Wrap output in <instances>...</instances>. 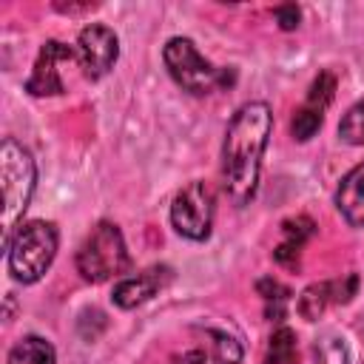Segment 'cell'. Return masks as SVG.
<instances>
[{"instance_id":"9c48e42d","label":"cell","mask_w":364,"mask_h":364,"mask_svg":"<svg viewBox=\"0 0 364 364\" xmlns=\"http://www.w3.org/2000/svg\"><path fill=\"white\" fill-rule=\"evenodd\" d=\"M168 282H171V267L154 264V267H148V270H142V273H136V276H131V279L117 282L111 299H114L117 307L131 310V307H136V304H145V301H148L156 290H162Z\"/></svg>"},{"instance_id":"cb8c5ba5","label":"cell","mask_w":364,"mask_h":364,"mask_svg":"<svg viewBox=\"0 0 364 364\" xmlns=\"http://www.w3.org/2000/svg\"><path fill=\"white\" fill-rule=\"evenodd\" d=\"M205 361H208V353L205 350H191V353H185L179 358V364H205Z\"/></svg>"},{"instance_id":"ac0fdd59","label":"cell","mask_w":364,"mask_h":364,"mask_svg":"<svg viewBox=\"0 0 364 364\" xmlns=\"http://www.w3.org/2000/svg\"><path fill=\"white\" fill-rule=\"evenodd\" d=\"M321 128V111H316V108H299L296 111V117H293V122H290V131H293V136L296 139H310L316 131Z\"/></svg>"},{"instance_id":"7a4b0ae2","label":"cell","mask_w":364,"mask_h":364,"mask_svg":"<svg viewBox=\"0 0 364 364\" xmlns=\"http://www.w3.org/2000/svg\"><path fill=\"white\" fill-rule=\"evenodd\" d=\"M37 185V165L31 154L11 136L0 142V188H3V242L14 236L20 228L17 222L23 219L31 193Z\"/></svg>"},{"instance_id":"e0dca14e","label":"cell","mask_w":364,"mask_h":364,"mask_svg":"<svg viewBox=\"0 0 364 364\" xmlns=\"http://www.w3.org/2000/svg\"><path fill=\"white\" fill-rule=\"evenodd\" d=\"M313 355H316V364H347V361H350L347 344H344V338H338V336L321 338V341L316 344Z\"/></svg>"},{"instance_id":"9a60e30c","label":"cell","mask_w":364,"mask_h":364,"mask_svg":"<svg viewBox=\"0 0 364 364\" xmlns=\"http://www.w3.org/2000/svg\"><path fill=\"white\" fill-rule=\"evenodd\" d=\"M208 336L213 338V358H216V364H242V344L233 338V336H228V333H222V330H208Z\"/></svg>"},{"instance_id":"603a6c76","label":"cell","mask_w":364,"mask_h":364,"mask_svg":"<svg viewBox=\"0 0 364 364\" xmlns=\"http://www.w3.org/2000/svg\"><path fill=\"white\" fill-rule=\"evenodd\" d=\"M273 259H276L279 264L296 267V264H299V245H293V242H282V245L273 250Z\"/></svg>"},{"instance_id":"8992f818","label":"cell","mask_w":364,"mask_h":364,"mask_svg":"<svg viewBox=\"0 0 364 364\" xmlns=\"http://www.w3.org/2000/svg\"><path fill=\"white\" fill-rule=\"evenodd\" d=\"M171 222L179 236L191 242H202L210 236L213 225V191L205 182L185 185L171 205Z\"/></svg>"},{"instance_id":"3957f363","label":"cell","mask_w":364,"mask_h":364,"mask_svg":"<svg viewBox=\"0 0 364 364\" xmlns=\"http://www.w3.org/2000/svg\"><path fill=\"white\" fill-rule=\"evenodd\" d=\"M9 250V270L17 282L31 284L37 282L54 262L57 253V228L43 219L23 222L6 245Z\"/></svg>"},{"instance_id":"5bb4252c","label":"cell","mask_w":364,"mask_h":364,"mask_svg":"<svg viewBox=\"0 0 364 364\" xmlns=\"http://www.w3.org/2000/svg\"><path fill=\"white\" fill-rule=\"evenodd\" d=\"M338 136L347 145H364V100L355 102L338 122Z\"/></svg>"},{"instance_id":"30bf717a","label":"cell","mask_w":364,"mask_h":364,"mask_svg":"<svg viewBox=\"0 0 364 364\" xmlns=\"http://www.w3.org/2000/svg\"><path fill=\"white\" fill-rule=\"evenodd\" d=\"M336 208L353 228H364V162H358L341 179L336 191Z\"/></svg>"},{"instance_id":"d6986e66","label":"cell","mask_w":364,"mask_h":364,"mask_svg":"<svg viewBox=\"0 0 364 364\" xmlns=\"http://www.w3.org/2000/svg\"><path fill=\"white\" fill-rule=\"evenodd\" d=\"M282 230H284L287 242H293V245L301 247V245L316 233V225H313L310 216H296V219H284V222H282Z\"/></svg>"},{"instance_id":"44dd1931","label":"cell","mask_w":364,"mask_h":364,"mask_svg":"<svg viewBox=\"0 0 364 364\" xmlns=\"http://www.w3.org/2000/svg\"><path fill=\"white\" fill-rule=\"evenodd\" d=\"M256 290H259V296H264V301H284V299L290 296V290H287L282 282H276L273 276L259 279V282H256Z\"/></svg>"},{"instance_id":"ffe728a7","label":"cell","mask_w":364,"mask_h":364,"mask_svg":"<svg viewBox=\"0 0 364 364\" xmlns=\"http://www.w3.org/2000/svg\"><path fill=\"white\" fill-rule=\"evenodd\" d=\"M330 287H333V301L336 304H347L355 296V290H358V276L355 273H347L344 279L330 282Z\"/></svg>"},{"instance_id":"d4e9b609","label":"cell","mask_w":364,"mask_h":364,"mask_svg":"<svg viewBox=\"0 0 364 364\" xmlns=\"http://www.w3.org/2000/svg\"><path fill=\"white\" fill-rule=\"evenodd\" d=\"M264 313H267L270 321H273V318L279 321V318L284 316V307H282V301H267V310H264Z\"/></svg>"},{"instance_id":"5b68a950","label":"cell","mask_w":364,"mask_h":364,"mask_svg":"<svg viewBox=\"0 0 364 364\" xmlns=\"http://www.w3.org/2000/svg\"><path fill=\"white\" fill-rule=\"evenodd\" d=\"M165 68L176 85L191 94H210L219 88V68H213L188 37H171L162 51Z\"/></svg>"},{"instance_id":"6da1fadb","label":"cell","mask_w":364,"mask_h":364,"mask_svg":"<svg viewBox=\"0 0 364 364\" xmlns=\"http://www.w3.org/2000/svg\"><path fill=\"white\" fill-rule=\"evenodd\" d=\"M273 131V114L267 102H245L222 142V182L225 193L236 208H245L259 188V173H262V156L267 148Z\"/></svg>"},{"instance_id":"7402d4cb","label":"cell","mask_w":364,"mask_h":364,"mask_svg":"<svg viewBox=\"0 0 364 364\" xmlns=\"http://www.w3.org/2000/svg\"><path fill=\"white\" fill-rule=\"evenodd\" d=\"M276 23H279V28H284V31L299 28V23H301V11H299V6H296V3H284V6H279V9H276Z\"/></svg>"},{"instance_id":"7c38bea8","label":"cell","mask_w":364,"mask_h":364,"mask_svg":"<svg viewBox=\"0 0 364 364\" xmlns=\"http://www.w3.org/2000/svg\"><path fill=\"white\" fill-rule=\"evenodd\" d=\"M330 301H333V287H330V282H316V284H310V287L301 290L296 307H299V316H301V318L316 321V318L327 310Z\"/></svg>"},{"instance_id":"2e32d148","label":"cell","mask_w":364,"mask_h":364,"mask_svg":"<svg viewBox=\"0 0 364 364\" xmlns=\"http://www.w3.org/2000/svg\"><path fill=\"white\" fill-rule=\"evenodd\" d=\"M336 97V77L330 71H318V77L313 80L310 85V94H307V108H316V111H324Z\"/></svg>"},{"instance_id":"ba28073f","label":"cell","mask_w":364,"mask_h":364,"mask_svg":"<svg viewBox=\"0 0 364 364\" xmlns=\"http://www.w3.org/2000/svg\"><path fill=\"white\" fill-rule=\"evenodd\" d=\"M77 54L57 43V40H48L43 43L40 54H37V63H34V71L31 77L26 80V91L34 94V97H54V94H63L65 91V82H63V65H68Z\"/></svg>"},{"instance_id":"277c9868","label":"cell","mask_w":364,"mask_h":364,"mask_svg":"<svg viewBox=\"0 0 364 364\" xmlns=\"http://www.w3.org/2000/svg\"><path fill=\"white\" fill-rule=\"evenodd\" d=\"M131 264L125 239L114 222H100L77 250V270L85 282H108Z\"/></svg>"},{"instance_id":"52a82bcc","label":"cell","mask_w":364,"mask_h":364,"mask_svg":"<svg viewBox=\"0 0 364 364\" xmlns=\"http://www.w3.org/2000/svg\"><path fill=\"white\" fill-rule=\"evenodd\" d=\"M77 57H80L82 74L88 80H100L114 68L119 57V40L108 26L91 23L77 37Z\"/></svg>"},{"instance_id":"4fadbf2b","label":"cell","mask_w":364,"mask_h":364,"mask_svg":"<svg viewBox=\"0 0 364 364\" xmlns=\"http://www.w3.org/2000/svg\"><path fill=\"white\" fill-rule=\"evenodd\" d=\"M296 353V333L290 327H279L270 336V347H267V364H290Z\"/></svg>"},{"instance_id":"8fae6325","label":"cell","mask_w":364,"mask_h":364,"mask_svg":"<svg viewBox=\"0 0 364 364\" xmlns=\"http://www.w3.org/2000/svg\"><path fill=\"white\" fill-rule=\"evenodd\" d=\"M6 364H54V347L43 336H26L11 347Z\"/></svg>"}]
</instances>
